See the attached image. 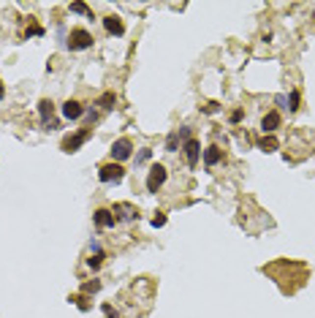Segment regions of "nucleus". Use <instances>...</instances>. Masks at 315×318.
<instances>
[{"mask_svg":"<svg viewBox=\"0 0 315 318\" xmlns=\"http://www.w3.org/2000/svg\"><path fill=\"white\" fill-rule=\"evenodd\" d=\"M150 158H152V150H150V147H144V150H141L139 155H136V166L147 163V160H150Z\"/></svg>","mask_w":315,"mask_h":318,"instance_id":"nucleus-21","label":"nucleus"},{"mask_svg":"<svg viewBox=\"0 0 315 318\" xmlns=\"http://www.w3.org/2000/svg\"><path fill=\"white\" fill-rule=\"evenodd\" d=\"M114 104H117V95L114 93H104L98 101H95V106H101V109H106V112H109V109H114Z\"/></svg>","mask_w":315,"mask_h":318,"instance_id":"nucleus-14","label":"nucleus"},{"mask_svg":"<svg viewBox=\"0 0 315 318\" xmlns=\"http://www.w3.org/2000/svg\"><path fill=\"white\" fill-rule=\"evenodd\" d=\"M93 33L90 30H84V27H76V30H71V35H68V49L71 52H84V49H90L93 47Z\"/></svg>","mask_w":315,"mask_h":318,"instance_id":"nucleus-1","label":"nucleus"},{"mask_svg":"<svg viewBox=\"0 0 315 318\" xmlns=\"http://www.w3.org/2000/svg\"><path fill=\"white\" fill-rule=\"evenodd\" d=\"M90 133H93L90 128H82V131H76V133L65 136L63 144H60V147H63V153H76V150H79V147L84 144V141L90 139Z\"/></svg>","mask_w":315,"mask_h":318,"instance_id":"nucleus-5","label":"nucleus"},{"mask_svg":"<svg viewBox=\"0 0 315 318\" xmlns=\"http://www.w3.org/2000/svg\"><path fill=\"white\" fill-rule=\"evenodd\" d=\"M288 109H291V112L299 109V90H291V95H288Z\"/></svg>","mask_w":315,"mask_h":318,"instance_id":"nucleus-19","label":"nucleus"},{"mask_svg":"<svg viewBox=\"0 0 315 318\" xmlns=\"http://www.w3.org/2000/svg\"><path fill=\"white\" fill-rule=\"evenodd\" d=\"M131 155H133V141H131L128 136H123V139H117L114 144H111V160H114V163H123Z\"/></svg>","mask_w":315,"mask_h":318,"instance_id":"nucleus-4","label":"nucleus"},{"mask_svg":"<svg viewBox=\"0 0 315 318\" xmlns=\"http://www.w3.org/2000/svg\"><path fill=\"white\" fill-rule=\"evenodd\" d=\"M228 120H231V123H239V120H242V109H234V112H231V117H228Z\"/></svg>","mask_w":315,"mask_h":318,"instance_id":"nucleus-25","label":"nucleus"},{"mask_svg":"<svg viewBox=\"0 0 315 318\" xmlns=\"http://www.w3.org/2000/svg\"><path fill=\"white\" fill-rule=\"evenodd\" d=\"M3 98H6V84L0 82V101H3Z\"/></svg>","mask_w":315,"mask_h":318,"instance_id":"nucleus-26","label":"nucleus"},{"mask_svg":"<svg viewBox=\"0 0 315 318\" xmlns=\"http://www.w3.org/2000/svg\"><path fill=\"white\" fill-rule=\"evenodd\" d=\"M101 310H104V316H106V318H120V313H117L114 307L109 305V302H104V305H101Z\"/></svg>","mask_w":315,"mask_h":318,"instance_id":"nucleus-22","label":"nucleus"},{"mask_svg":"<svg viewBox=\"0 0 315 318\" xmlns=\"http://www.w3.org/2000/svg\"><path fill=\"white\" fill-rule=\"evenodd\" d=\"M180 150V131H171L166 139V153H177Z\"/></svg>","mask_w":315,"mask_h":318,"instance_id":"nucleus-15","label":"nucleus"},{"mask_svg":"<svg viewBox=\"0 0 315 318\" xmlns=\"http://www.w3.org/2000/svg\"><path fill=\"white\" fill-rule=\"evenodd\" d=\"M84 112H87V109H84L79 101H74V98H68L63 106H60V114H63V120H71V123H74V120H79V117H84Z\"/></svg>","mask_w":315,"mask_h":318,"instance_id":"nucleus-7","label":"nucleus"},{"mask_svg":"<svg viewBox=\"0 0 315 318\" xmlns=\"http://www.w3.org/2000/svg\"><path fill=\"white\" fill-rule=\"evenodd\" d=\"M104 259H106V256H90V259H87V266H90V269H101V264H104Z\"/></svg>","mask_w":315,"mask_h":318,"instance_id":"nucleus-20","label":"nucleus"},{"mask_svg":"<svg viewBox=\"0 0 315 318\" xmlns=\"http://www.w3.org/2000/svg\"><path fill=\"white\" fill-rule=\"evenodd\" d=\"M93 220H95V226H98V229H114V226H117L114 212H111V210H104V207H101V210H95Z\"/></svg>","mask_w":315,"mask_h":318,"instance_id":"nucleus-9","label":"nucleus"},{"mask_svg":"<svg viewBox=\"0 0 315 318\" xmlns=\"http://www.w3.org/2000/svg\"><path fill=\"white\" fill-rule=\"evenodd\" d=\"M280 123H283L280 114L269 112V114H263V117H261V131H263V133H274V131L280 128Z\"/></svg>","mask_w":315,"mask_h":318,"instance_id":"nucleus-12","label":"nucleus"},{"mask_svg":"<svg viewBox=\"0 0 315 318\" xmlns=\"http://www.w3.org/2000/svg\"><path fill=\"white\" fill-rule=\"evenodd\" d=\"M217 112H220V104H215V101L204 106V114H217Z\"/></svg>","mask_w":315,"mask_h":318,"instance_id":"nucleus-24","label":"nucleus"},{"mask_svg":"<svg viewBox=\"0 0 315 318\" xmlns=\"http://www.w3.org/2000/svg\"><path fill=\"white\" fill-rule=\"evenodd\" d=\"M104 27H106V33H109V35H117V38L125 33V25H123V19L117 17V14H109V17H104Z\"/></svg>","mask_w":315,"mask_h":318,"instance_id":"nucleus-10","label":"nucleus"},{"mask_svg":"<svg viewBox=\"0 0 315 318\" xmlns=\"http://www.w3.org/2000/svg\"><path fill=\"white\" fill-rule=\"evenodd\" d=\"M258 150H263V153H274V150H277V139H274V136H263V139L258 141Z\"/></svg>","mask_w":315,"mask_h":318,"instance_id":"nucleus-16","label":"nucleus"},{"mask_svg":"<svg viewBox=\"0 0 315 318\" xmlns=\"http://www.w3.org/2000/svg\"><path fill=\"white\" fill-rule=\"evenodd\" d=\"M182 150H185V160L190 169H196L199 166V158H201V144L199 139H187L185 144H182Z\"/></svg>","mask_w":315,"mask_h":318,"instance_id":"nucleus-8","label":"nucleus"},{"mask_svg":"<svg viewBox=\"0 0 315 318\" xmlns=\"http://www.w3.org/2000/svg\"><path fill=\"white\" fill-rule=\"evenodd\" d=\"M220 160H223L220 147H215V144H212V147H207V150H204V163L210 166V169H212V166H217Z\"/></svg>","mask_w":315,"mask_h":318,"instance_id":"nucleus-13","label":"nucleus"},{"mask_svg":"<svg viewBox=\"0 0 315 318\" xmlns=\"http://www.w3.org/2000/svg\"><path fill=\"white\" fill-rule=\"evenodd\" d=\"M38 117H41V123H44V128H57V120H52L54 117V104L49 98H44V101H38Z\"/></svg>","mask_w":315,"mask_h":318,"instance_id":"nucleus-6","label":"nucleus"},{"mask_svg":"<svg viewBox=\"0 0 315 318\" xmlns=\"http://www.w3.org/2000/svg\"><path fill=\"white\" fill-rule=\"evenodd\" d=\"M123 177H125L123 163H114V160H109V163H104V166L98 169V180H101V183H106V185L123 183Z\"/></svg>","mask_w":315,"mask_h":318,"instance_id":"nucleus-2","label":"nucleus"},{"mask_svg":"<svg viewBox=\"0 0 315 318\" xmlns=\"http://www.w3.org/2000/svg\"><path fill=\"white\" fill-rule=\"evenodd\" d=\"M152 226H155V229H160V226H166V212H158L155 218H152Z\"/></svg>","mask_w":315,"mask_h":318,"instance_id":"nucleus-23","label":"nucleus"},{"mask_svg":"<svg viewBox=\"0 0 315 318\" xmlns=\"http://www.w3.org/2000/svg\"><path fill=\"white\" fill-rule=\"evenodd\" d=\"M71 14H87V17H93V11L84 3H71Z\"/></svg>","mask_w":315,"mask_h":318,"instance_id":"nucleus-17","label":"nucleus"},{"mask_svg":"<svg viewBox=\"0 0 315 318\" xmlns=\"http://www.w3.org/2000/svg\"><path fill=\"white\" fill-rule=\"evenodd\" d=\"M166 177H169V171H166L163 163L150 166V174H147V193H158V190L163 188Z\"/></svg>","mask_w":315,"mask_h":318,"instance_id":"nucleus-3","label":"nucleus"},{"mask_svg":"<svg viewBox=\"0 0 315 318\" xmlns=\"http://www.w3.org/2000/svg\"><path fill=\"white\" fill-rule=\"evenodd\" d=\"M111 212H114L117 220H136V218H139V212H136L131 204H114V207H111Z\"/></svg>","mask_w":315,"mask_h":318,"instance_id":"nucleus-11","label":"nucleus"},{"mask_svg":"<svg viewBox=\"0 0 315 318\" xmlns=\"http://www.w3.org/2000/svg\"><path fill=\"white\" fill-rule=\"evenodd\" d=\"M98 289H101V280H90V283L82 286V294H95Z\"/></svg>","mask_w":315,"mask_h":318,"instance_id":"nucleus-18","label":"nucleus"}]
</instances>
